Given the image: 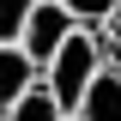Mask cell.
<instances>
[{"instance_id": "cell-6", "label": "cell", "mask_w": 121, "mask_h": 121, "mask_svg": "<svg viewBox=\"0 0 121 121\" xmlns=\"http://www.w3.org/2000/svg\"><path fill=\"white\" fill-rule=\"evenodd\" d=\"M60 6H67V12H73V18H79L85 30H103L109 18L121 12V0H60Z\"/></svg>"}, {"instance_id": "cell-5", "label": "cell", "mask_w": 121, "mask_h": 121, "mask_svg": "<svg viewBox=\"0 0 121 121\" xmlns=\"http://www.w3.org/2000/svg\"><path fill=\"white\" fill-rule=\"evenodd\" d=\"M0 121H67V109L55 103V91H48V85H36V91H24Z\"/></svg>"}, {"instance_id": "cell-3", "label": "cell", "mask_w": 121, "mask_h": 121, "mask_svg": "<svg viewBox=\"0 0 121 121\" xmlns=\"http://www.w3.org/2000/svg\"><path fill=\"white\" fill-rule=\"evenodd\" d=\"M36 85H43V67H36L18 43H0V115L18 103L24 91H36Z\"/></svg>"}, {"instance_id": "cell-2", "label": "cell", "mask_w": 121, "mask_h": 121, "mask_svg": "<svg viewBox=\"0 0 121 121\" xmlns=\"http://www.w3.org/2000/svg\"><path fill=\"white\" fill-rule=\"evenodd\" d=\"M79 30V18L60 6V0H36V12H30V24H24V36H18V48H24L36 67H48V60L67 48V36Z\"/></svg>"}, {"instance_id": "cell-8", "label": "cell", "mask_w": 121, "mask_h": 121, "mask_svg": "<svg viewBox=\"0 0 121 121\" xmlns=\"http://www.w3.org/2000/svg\"><path fill=\"white\" fill-rule=\"evenodd\" d=\"M103 55H109V67H121V12L103 24Z\"/></svg>"}, {"instance_id": "cell-7", "label": "cell", "mask_w": 121, "mask_h": 121, "mask_svg": "<svg viewBox=\"0 0 121 121\" xmlns=\"http://www.w3.org/2000/svg\"><path fill=\"white\" fill-rule=\"evenodd\" d=\"M30 12H36V0H0V43H18Z\"/></svg>"}, {"instance_id": "cell-1", "label": "cell", "mask_w": 121, "mask_h": 121, "mask_svg": "<svg viewBox=\"0 0 121 121\" xmlns=\"http://www.w3.org/2000/svg\"><path fill=\"white\" fill-rule=\"evenodd\" d=\"M103 67H109V55H103V30H85V24H79L73 36H67V48L43 67V85L55 91V103L67 109V115H79L85 91L97 85V73H103Z\"/></svg>"}, {"instance_id": "cell-4", "label": "cell", "mask_w": 121, "mask_h": 121, "mask_svg": "<svg viewBox=\"0 0 121 121\" xmlns=\"http://www.w3.org/2000/svg\"><path fill=\"white\" fill-rule=\"evenodd\" d=\"M79 121H121V67H103L97 73V85L79 103Z\"/></svg>"}]
</instances>
